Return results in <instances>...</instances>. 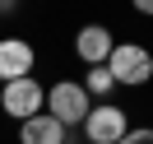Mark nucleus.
<instances>
[{
  "label": "nucleus",
  "instance_id": "nucleus-1",
  "mask_svg": "<svg viewBox=\"0 0 153 144\" xmlns=\"http://www.w3.org/2000/svg\"><path fill=\"white\" fill-rule=\"evenodd\" d=\"M47 112L56 116L60 125H84V116L93 112V93H88L79 79H56V84L47 88Z\"/></svg>",
  "mask_w": 153,
  "mask_h": 144
},
{
  "label": "nucleus",
  "instance_id": "nucleus-2",
  "mask_svg": "<svg viewBox=\"0 0 153 144\" xmlns=\"http://www.w3.org/2000/svg\"><path fill=\"white\" fill-rule=\"evenodd\" d=\"M107 70L116 75V84L139 88V84L153 79V51L139 47V42H116V51L107 56Z\"/></svg>",
  "mask_w": 153,
  "mask_h": 144
},
{
  "label": "nucleus",
  "instance_id": "nucleus-3",
  "mask_svg": "<svg viewBox=\"0 0 153 144\" xmlns=\"http://www.w3.org/2000/svg\"><path fill=\"white\" fill-rule=\"evenodd\" d=\"M42 107H47V88H42L33 75L0 84V112L10 116V121H28V116H37Z\"/></svg>",
  "mask_w": 153,
  "mask_h": 144
},
{
  "label": "nucleus",
  "instance_id": "nucleus-4",
  "mask_svg": "<svg viewBox=\"0 0 153 144\" xmlns=\"http://www.w3.org/2000/svg\"><path fill=\"white\" fill-rule=\"evenodd\" d=\"M125 135H130V121H125L121 107L93 102V112L84 116V140H88V144H121Z\"/></svg>",
  "mask_w": 153,
  "mask_h": 144
},
{
  "label": "nucleus",
  "instance_id": "nucleus-5",
  "mask_svg": "<svg viewBox=\"0 0 153 144\" xmlns=\"http://www.w3.org/2000/svg\"><path fill=\"white\" fill-rule=\"evenodd\" d=\"M33 65H37L33 42H23V37H0V84L33 75Z\"/></svg>",
  "mask_w": 153,
  "mask_h": 144
},
{
  "label": "nucleus",
  "instance_id": "nucleus-6",
  "mask_svg": "<svg viewBox=\"0 0 153 144\" xmlns=\"http://www.w3.org/2000/svg\"><path fill=\"white\" fill-rule=\"evenodd\" d=\"M74 51L84 65H107V56L116 51V37L111 28H102V23H84V28L74 33Z\"/></svg>",
  "mask_w": 153,
  "mask_h": 144
},
{
  "label": "nucleus",
  "instance_id": "nucleus-7",
  "mask_svg": "<svg viewBox=\"0 0 153 144\" xmlns=\"http://www.w3.org/2000/svg\"><path fill=\"white\" fill-rule=\"evenodd\" d=\"M65 140H70V125H60L51 112L19 121V144H65Z\"/></svg>",
  "mask_w": 153,
  "mask_h": 144
},
{
  "label": "nucleus",
  "instance_id": "nucleus-8",
  "mask_svg": "<svg viewBox=\"0 0 153 144\" xmlns=\"http://www.w3.org/2000/svg\"><path fill=\"white\" fill-rule=\"evenodd\" d=\"M84 88L93 93V102H102V98L116 88V75H111L107 65H88V75H84Z\"/></svg>",
  "mask_w": 153,
  "mask_h": 144
},
{
  "label": "nucleus",
  "instance_id": "nucleus-9",
  "mask_svg": "<svg viewBox=\"0 0 153 144\" xmlns=\"http://www.w3.org/2000/svg\"><path fill=\"white\" fill-rule=\"evenodd\" d=\"M121 144H153V130H149V125H144V130H130Z\"/></svg>",
  "mask_w": 153,
  "mask_h": 144
},
{
  "label": "nucleus",
  "instance_id": "nucleus-10",
  "mask_svg": "<svg viewBox=\"0 0 153 144\" xmlns=\"http://www.w3.org/2000/svg\"><path fill=\"white\" fill-rule=\"evenodd\" d=\"M130 5H134L139 14H149V19H153V0H130Z\"/></svg>",
  "mask_w": 153,
  "mask_h": 144
},
{
  "label": "nucleus",
  "instance_id": "nucleus-11",
  "mask_svg": "<svg viewBox=\"0 0 153 144\" xmlns=\"http://www.w3.org/2000/svg\"><path fill=\"white\" fill-rule=\"evenodd\" d=\"M0 10H14V0H0Z\"/></svg>",
  "mask_w": 153,
  "mask_h": 144
}]
</instances>
